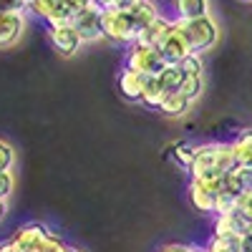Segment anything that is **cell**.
<instances>
[{"instance_id": "23", "label": "cell", "mask_w": 252, "mask_h": 252, "mask_svg": "<svg viewBox=\"0 0 252 252\" xmlns=\"http://www.w3.org/2000/svg\"><path fill=\"white\" fill-rule=\"evenodd\" d=\"M179 68H182L187 76H204V63H202L199 53H192L189 58H184V61L179 63Z\"/></svg>"}, {"instance_id": "22", "label": "cell", "mask_w": 252, "mask_h": 252, "mask_svg": "<svg viewBox=\"0 0 252 252\" xmlns=\"http://www.w3.org/2000/svg\"><path fill=\"white\" fill-rule=\"evenodd\" d=\"M174 159L184 166V169H189V166H192V159H194V144H187V141L177 144L174 146Z\"/></svg>"}, {"instance_id": "30", "label": "cell", "mask_w": 252, "mask_h": 252, "mask_svg": "<svg viewBox=\"0 0 252 252\" xmlns=\"http://www.w3.org/2000/svg\"><path fill=\"white\" fill-rule=\"evenodd\" d=\"M94 3H96L101 10H106V8H111V5H114V0H94Z\"/></svg>"}, {"instance_id": "14", "label": "cell", "mask_w": 252, "mask_h": 252, "mask_svg": "<svg viewBox=\"0 0 252 252\" xmlns=\"http://www.w3.org/2000/svg\"><path fill=\"white\" fill-rule=\"evenodd\" d=\"M250 187H252V169H245V166H232L222 177V192L232 194V197H240Z\"/></svg>"}, {"instance_id": "33", "label": "cell", "mask_w": 252, "mask_h": 252, "mask_svg": "<svg viewBox=\"0 0 252 252\" xmlns=\"http://www.w3.org/2000/svg\"><path fill=\"white\" fill-rule=\"evenodd\" d=\"M23 3H26V8H28V3H33V0H23Z\"/></svg>"}, {"instance_id": "13", "label": "cell", "mask_w": 252, "mask_h": 252, "mask_svg": "<svg viewBox=\"0 0 252 252\" xmlns=\"http://www.w3.org/2000/svg\"><path fill=\"white\" fill-rule=\"evenodd\" d=\"M146 78L149 76H141L131 68H121L119 73V91L124 98L129 101H139L141 103V96H144V89H146Z\"/></svg>"}, {"instance_id": "29", "label": "cell", "mask_w": 252, "mask_h": 252, "mask_svg": "<svg viewBox=\"0 0 252 252\" xmlns=\"http://www.w3.org/2000/svg\"><path fill=\"white\" fill-rule=\"evenodd\" d=\"M0 252H18V250L10 245V240H5V242H0Z\"/></svg>"}, {"instance_id": "21", "label": "cell", "mask_w": 252, "mask_h": 252, "mask_svg": "<svg viewBox=\"0 0 252 252\" xmlns=\"http://www.w3.org/2000/svg\"><path fill=\"white\" fill-rule=\"evenodd\" d=\"M13 166H15V149L5 139H0V172H13Z\"/></svg>"}, {"instance_id": "17", "label": "cell", "mask_w": 252, "mask_h": 252, "mask_svg": "<svg viewBox=\"0 0 252 252\" xmlns=\"http://www.w3.org/2000/svg\"><path fill=\"white\" fill-rule=\"evenodd\" d=\"M177 20H194L209 15V0H172Z\"/></svg>"}, {"instance_id": "4", "label": "cell", "mask_w": 252, "mask_h": 252, "mask_svg": "<svg viewBox=\"0 0 252 252\" xmlns=\"http://www.w3.org/2000/svg\"><path fill=\"white\" fill-rule=\"evenodd\" d=\"M101 31H103V38L114 40L119 46H131L136 40L131 15L126 10H116V8L101 10Z\"/></svg>"}, {"instance_id": "25", "label": "cell", "mask_w": 252, "mask_h": 252, "mask_svg": "<svg viewBox=\"0 0 252 252\" xmlns=\"http://www.w3.org/2000/svg\"><path fill=\"white\" fill-rule=\"evenodd\" d=\"M237 209H240V212H245V215L252 220V187L245 189V192L237 197Z\"/></svg>"}, {"instance_id": "12", "label": "cell", "mask_w": 252, "mask_h": 252, "mask_svg": "<svg viewBox=\"0 0 252 252\" xmlns=\"http://www.w3.org/2000/svg\"><path fill=\"white\" fill-rule=\"evenodd\" d=\"M172 26H174V20H169V18H164V15H157L149 26H146L139 35H136V43H144V46H154V48H159L161 43H164V38L169 35V31H172Z\"/></svg>"}, {"instance_id": "28", "label": "cell", "mask_w": 252, "mask_h": 252, "mask_svg": "<svg viewBox=\"0 0 252 252\" xmlns=\"http://www.w3.org/2000/svg\"><path fill=\"white\" fill-rule=\"evenodd\" d=\"M141 3V0H114V5L111 8H116V10H126V13H129L131 8H136Z\"/></svg>"}, {"instance_id": "32", "label": "cell", "mask_w": 252, "mask_h": 252, "mask_svg": "<svg viewBox=\"0 0 252 252\" xmlns=\"http://www.w3.org/2000/svg\"><path fill=\"white\" fill-rule=\"evenodd\" d=\"M66 252H81V250H76V247H68V250H66Z\"/></svg>"}, {"instance_id": "8", "label": "cell", "mask_w": 252, "mask_h": 252, "mask_svg": "<svg viewBox=\"0 0 252 252\" xmlns=\"http://www.w3.org/2000/svg\"><path fill=\"white\" fill-rule=\"evenodd\" d=\"M51 235L53 232L48 227H43L40 222H26V224H20L15 232L10 235V245L18 252H38L40 247L46 245V240Z\"/></svg>"}, {"instance_id": "2", "label": "cell", "mask_w": 252, "mask_h": 252, "mask_svg": "<svg viewBox=\"0 0 252 252\" xmlns=\"http://www.w3.org/2000/svg\"><path fill=\"white\" fill-rule=\"evenodd\" d=\"M177 26L182 28L184 38L189 40L192 53L209 51L217 43V38H220V26H217V20L212 15H202V18H194V20H177Z\"/></svg>"}, {"instance_id": "19", "label": "cell", "mask_w": 252, "mask_h": 252, "mask_svg": "<svg viewBox=\"0 0 252 252\" xmlns=\"http://www.w3.org/2000/svg\"><path fill=\"white\" fill-rule=\"evenodd\" d=\"M182 81H184V71L179 66H166L161 73H157V83L164 91V96H169L172 91H179Z\"/></svg>"}, {"instance_id": "16", "label": "cell", "mask_w": 252, "mask_h": 252, "mask_svg": "<svg viewBox=\"0 0 252 252\" xmlns=\"http://www.w3.org/2000/svg\"><path fill=\"white\" fill-rule=\"evenodd\" d=\"M229 146H232V154H235V164L252 169V129L240 131L235 141H229Z\"/></svg>"}, {"instance_id": "18", "label": "cell", "mask_w": 252, "mask_h": 252, "mask_svg": "<svg viewBox=\"0 0 252 252\" xmlns=\"http://www.w3.org/2000/svg\"><path fill=\"white\" fill-rule=\"evenodd\" d=\"M129 15H131V23H134V31H136V35L152 23V20L157 18V15H161L159 13V8L152 3V0H141V3L136 5V8H131L129 10Z\"/></svg>"}, {"instance_id": "7", "label": "cell", "mask_w": 252, "mask_h": 252, "mask_svg": "<svg viewBox=\"0 0 252 252\" xmlns=\"http://www.w3.org/2000/svg\"><path fill=\"white\" fill-rule=\"evenodd\" d=\"M73 28L78 31V35H81V40H83V46L86 43H98V40H103V31H101V8L94 3L86 5L83 10H78L76 15H73Z\"/></svg>"}, {"instance_id": "11", "label": "cell", "mask_w": 252, "mask_h": 252, "mask_svg": "<svg viewBox=\"0 0 252 252\" xmlns=\"http://www.w3.org/2000/svg\"><path fill=\"white\" fill-rule=\"evenodd\" d=\"M28 26L26 13H0V48L13 46Z\"/></svg>"}, {"instance_id": "6", "label": "cell", "mask_w": 252, "mask_h": 252, "mask_svg": "<svg viewBox=\"0 0 252 252\" xmlns=\"http://www.w3.org/2000/svg\"><path fill=\"white\" fill-rule=\"evenodd\" d=\"M26 13L46 20L48 26H58V23H71L76 10L68 5V0H33L28 3Z\"/></svg>"}, {"instance_id": "3", "label": "cell", "mask_w": 252, "mask_h": 252, "mask_svg": "<svg viewBox=\"0 0 252 252\" xmlns=\"http://www.w3.org/2000/svg\"><path fill=\"white\" fill-rule=\"evenodd\" d=\"M124 68H131L141 76H157L166 68V61L161 56L159 48L154 46H144V43H134L126 46V56H124Z\"/></svg>"}, {"instance_id": "10", "label": "cell", "mask_w": 252, "mask_h": 252, "mask_svg": "<svg viewBox=\"0 0 252 252\" xmlns=\"http://www.w3.org/2000/svg\"><path fill=\"white\" fill-rule=\"evenodd\" d=\"M48 38L53 48L61 56H76L83 46V40L78 35V31L73 28V23H58V26H48Z\"/></svg>"}, {"instance_id": "31", "label": "cell", "mask_w": 252, "mask_h": 252, "mask_svg": "<svg viewBox=\"0 0 252 252\" xmlns=\"http://www.w3.org/2000/svg\"><path fill=\"white\" fill-rule=\"evenodd\" d=\"M5 215H8V202H3V199H0V222L5 220Z\"/></svg>"}, {"instance_id": "5", "label": "cell", "mask_w": 252, "mask_h": 252, "mask_svg": "<svg viewBox=\"0 0 252 252\" xmlns=\"http://www.w3.org/2000/svg\"><path fill=\"white\" fill-rule=\"evenodd\" d=\"M222 177H204V179L192 177L189 179V202H192V207L197 212L215 215L217 194L222 192Z\"/></svg>"}, {"instance_id": "15", "label": "cell", "mask_w": 252, "mask_h": 252, "mask_svg": "<svg viewBox=\"0 0 252 252\" xmlns=\"http://www.w3.org/2000/svg\"><path fill=\"white\" fill-rule=\"evenodd\" d=\"M159 111L169 119H182L192 111V101H189L182 91H172L169 96H164V101L159 103Z\"/></svg>"}, {"instance_id": "20", "label": "cell", "mask_w": 252, "mask_h": 252, "mask_svg": "<svg viewBox=\"0 0 252 252\" xmlns=\"http://www.w3.org/2000/svg\"><path fill=\"white\" fill-rule=\"evenodd\" d=\"M179 91L194 103V101L202 96V91H204V76H187V73H184V81H182Z\"/></svg>"}, {"instance_id": "1", "label": "cell", "mask_w": 252, "mask_h": 252, "mask_svg": "<svg viewBox=\"0 0 252 252\" xmlns=\"http://www.w3.org/2000/svg\"><path fill=\"white\" fill-rule=\"evenodd\" d=\"M232 166H237L232 146L227 141H207V144H194V159L187 172L197 179H204V177H222Z\"/></svg>"}, {"instance_id": "9", "label": "cell", "mask_w": 252, "mask_h": 252, "mask_svg": "<svg viewBox=\"0 0 252 252\" xmlns=\"http://www.w3.org/2000/svg\"><path fill=\"white\" fill-rule=\"evenodd\" d=\"M159 51H161V56H164V61H166V66H179V63H182L184 58L192 56L189 40L184 38L182 28L177 26V20H174V26H172L169 35L164 38V43L159 46Z\"/></svg>"}, {"instance_id": "26", "label": "cell", "mask_w": 252, "mask_h": 252, "mask_svg": "<svg viewBox=\"0 0 252 252\" xmlns=\"http://www.w3.org/2000/svg\"><path fill=\"white\" fill-rule=\"evenodd\" d=\"M0 13H26L23 0H0Z\"/></svg>"}, {"instance_id": "27", "label": "cell", "mask_w": 252, "mask_h": 252, "mask_svg": "<svg viewBox=\"0 0 252 252\" xmlns=\"http://www.w3.org/2000/svg\"><path fill=\"white\" fill-rule=\"evenodd\" d=\"M159 252H204V247H192V245H179V242H172V245H164Z\"/></svg>"}, {"instance_id": "24", "label": "cell", "mask_w": 252, "mask_h": 252, "mask_svg": "<svg viewBox=\"0 0 252 252\" xmlns=\"http://www.w3.org/2000/svg\"><path fill=\"white\" fill-rule=\"evenodd\" d=\"M15 192V174L13 172H0V199L8 202Z\"/></svg>"}]
</instances>
